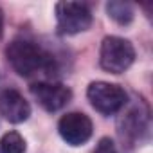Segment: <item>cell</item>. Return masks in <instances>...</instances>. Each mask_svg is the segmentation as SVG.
Listing matches in <instances>:
<instances>
[{
    "label": "cell",
    "instance_id": "obj_1",
    "mask_svg": "<svg viewBox=\"0 0 153 153\" xmlns=\"http://www.w3.org/2000/svg\"><path fill=\"white\" fill-rule=\"evenodd\" d=\"M7 61L24 78H34L38 74H51L54 70V58L31 40H13L6 49Z\"/></svg>",
    "mask_w": 153,
    "mask_h": 153
},
{
    "label": "cell",
    "instance_id": "obj_2",
    "mask_svg": "<svg viewBox=\"0 0 153 153\" xmlns=\"http://www.w3.org/2000/svg\"><path fill=\"white\" fill-rule=\"evenodd\" d=\"M135 61L133 45L119 36H106L101 43L99 63L110 74H123Z\"/></svg>",
    "mask_w": 153,
    "mask_h": 153
},
{
    "label": "cell",
    "instance_id": "obj_3",
    "mask_svg": "<svg viewBox=\"0 0 153 153\" xmlns=\"http://www.w3.org/2000/svg\"><path fill=\"white\" fill-rule=\"evenodd\" d=\"M87 97L90 105L103 115H112L117 114L121 108L126 105V92L123 87L115 83H106V81H94L88 85Z\"/></svg>",
    "mask_w": 153,
    "mask_h": 153
},
{
    "label": "cell",
    "instance_id": "obj_4",
    "mask_svg": "<svg viewBox=\"0 0 153 153\" xmlns=\"http://www.w3.org/2000/svg\"><path fill=\"white\" fill-rule=\"evenodd\" d=\"M56 20L61 34H78L92 25V13L88 6L81 2H58Z\"/></svg>",
    "mask_w": 153,
    "mask_h": 153
},
{
    "label": "cell",
    "instance_id": "obj_5",
    "mask_svg": "<svg viewBox=\"0 0 153 153\" xmlns=\"http://www.w3.org/2000/svg\"><path fill=\"white\" fill-rule=\"evenodd\" d=\"M92 121L81 112L65 114L58 123V131L61 139L70 146H81L92 137Z\"/></svg>",
    "mask_w": 153,
    "mask_h": 153
},
{
    "label": "cell",
    "instance_id": "obj_6",
    "mask_svg": "<svg viewBox=\"0 0 153 153\" xmlns=\"http://www.w3.org/2000/svg\"><path fill=\"white\" fill-rule=\"evenodd\" d=\"M31 94L36 97V101L47 110V112H58L72 97V92L68 87L61 83H52V81H38L31 85Z\"/></svg>",
    "mask_w": 153,
    "mask_h": 153
},
{
    "label": "cell",
    "instance_id": "obj_7",
    "mask_svg": "<svg viewBox=\"0 0 153 153\" xmlns=\"http://www.w3.org/2000/svg\"><path fill=\"white\" fill-rule=\"evenodd\" d=\"M0 115L13 124H20L29 119L31 105L18 90H4L0 94Z\"/></svg>",
    "mask_w": 153,
    "mask_h": 153
},
{
    "label": "cell",
    "instance_id": "obj_8",
    "mask_svg": "<svg viewBox=\"0 0 153 153\" xmlns=\"http://www.w3.org/2000/svg\"><path fill=\"white\" fill-rule=\"evenodd\" d=\"M106 11H108V16L112 20H115L117 24H121V25L130 24L133 20V9L126 2H108Z\"/></svg>",
    "mask_w": 153,
    "mask_h": 153
},
{
    "label": "cell",
    "instance_id": "obj_9",
    "mask_svg": "<svg viewBox=\"0 0 153 153\" xmlns=\"http://www.w3.org/2000/svg\"><path fill=\"white\" fill-rule=\"evenodd\" d=\"M25 139L18 131H7L0 139V153H24Z\"/></svg>",
    "mask_w": 153,
    "mask_h": 153
},
{
    "label": "cell",
    "instance_id": "obj_10",
    "mask_svg": "<svg viewBox=\"0 0 153 153\" xmlns=\"http://www.w3.org/2000/svg\"><path fill=\"white\" fill-rule=\"evenodd\" d=\"M94 153H117V149H115V144H114V140L110 137H103L97 142Z\"/></svg>",
    "mask_w": 153,
    "mask_h": 153
},
{
    "label": "cell",
    "instance_id": "obj_11",
    "mask_svg": "<svg viewBox=\"0 0 153 153\" xmlns=\"http://www.w3.org/2000/svg\"><path fill=\"white\" fill-rule=\"evenodd\" d=\"M2 31H4V15H2V9H0V38H2Z\"/></svg>",
    "mask_w": 153,
    "mask_h": 153
}]
</instances>
